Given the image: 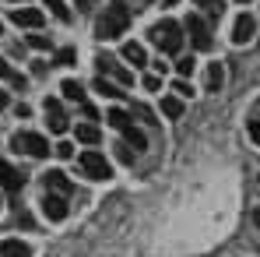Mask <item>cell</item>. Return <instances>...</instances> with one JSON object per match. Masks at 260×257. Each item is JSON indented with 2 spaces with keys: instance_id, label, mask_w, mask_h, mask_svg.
I'll return each mask as SVG.
<instances>
[{
  "instance_id": "obj_1",
  "label": "cell",
  "mask_w": 260,
  "mask_h": 257,
  "mask_svg": "<svg viewBox=\"0 0 260 257\" xmlns=\"http://www.w3.org/2000/svg\"><path fill=\"white\" fill-rule=\"evenodd\" d=\"M130 25V7L123 0H113L102 14H99V25H95V39H120Z\"/></svg>"
},
{
  "instance_id": "obj_2",
  "label": "cell",
  "mask_w": 260,
  "mask_h": 257,
  "mask_svg": "<svg viewBox=\"0 0 260 257\" xmlns=\"http://www.w3.org/2000/svg\"><path fill=\"white\" fill-rule=\"evenodd\" d=\"M151 43L162 53H179L183 49V25L173 18H162L158 25H151Z\"/></svg>"
},
{
  "instance_id": "obj_3",
  "label": "cell",
  "mask_w": 260,
  "mask_h": 257,
  "mask_svg": "<svg viewBox=\"0 0 260 257\" xmlns=\"http://www.w3.org/2000/svg\"><path fill=\"white\" fill-rule=\"evenodd\" d=\"M11 152L43 159V155H49V141H46L43 134H36V130H18V134L11 137Z\"/></svg>"
},
{
  "instance_id": "obj_4",
  "label": "cell",
  "mask_w": 260,
  "mask_h": 257,
  "mask_svg": "<svg viewBox=\"0 0 260 257\" xmlns=\"http://www.w3.org/2000/svg\"><path fill=\"white\" fill-rule=\"evenodd\" d=\"M78 169L85 173L88 180H109V176H113V166H109L106 155H99V152H85V155L78 159Z\"/></svg>"
},
{
  "instance_id": "obj_5",
  "label": "cell",
  "mask_w": 260,
  "mask_h": 257,
  "mask_svg": "<svg viewBox=\"0 0 260 257\" xmlns=\"http://www.w3.org/2000/svg\"><path fill=\"white\" fill-rule=\"evenodd\" d=\"M46 124H49V130L53 134H63V130L71 127V117H67V109H63V102L60 99H46Z\"/></svg>"
},
{
  "instance_id": "obj_6",
  "label": "cell",
  "mask_w": 260,
  "mask_h": 257,
  "mask_svg": "<svg viewBox=\"0 0 260 257\" xmlns=\"http://www.w3.org/2000/svg\"><path fill=\"white\" fill-rule=\"evenodd\" d=\"M186 32H190V43L197 46L201 53H204V49H211V28H208V21H204V18L190 14V18H186Z\"/></svg>"
},
{
  "instance_id": "obj_7",
  "label": "cell",
  "mask_w": 260,
  "mask_h": 257,
  "mask_svg": "<svg viewBox=\"0 0 260 257\" xmlns=\"http://www.w3.org/2000/svg\"><path fill=\"white\" fill-rule=\"evenodd\" d=\"M257 36V21H253V14H239L236 21H232V43H250Z\"/></svg>"
},
{
  "instance_id": "obj_8",
  "label": "cell",
  "mask_w": 260,
  "mask_h": 257,
  "mask_svg": "<svg viewBox=\"0 0 260 257\" xmlns=\"http://www.w3.org/2000/svg\"><path fill=\"white\" fill-rule=\"evenodd\" d=\"M95 64H99V71H102V74H109L113 81H123V85H130V71L123 67V64H120V60H113L109 53H102Z\"/></svg>"
},
{
  "instance_id": "obj_9",
  "label": "cell",
  "mask_w": 260,
  "mask_h": 257,
  "mask_svg": "<svg viewBox=\"0 0 260 257\" xmlns=\"http://www.w3.org/2000/svg\"><path fill=\"white\" fill-rule=\"evenodd\" d=\"M43 183H46V194H60V197H67V194H74V183L63 176L60 169H49L43 176Z\"/></svg>"
},
{
  "instance_id": "obj_10",
  "label": "cell",
  "mask_w": 260,
  "mask_h": 257,
  "mask_svg": "<svg viewBox=\"0 0 260 257\" xmlns=\"http://www.w3.org/2000/svg\"><path fill=\"white\" fill-rule=\"evenodd\" d=\"M43 212L49 215V222H63V218H67V197H60V194H46V197H43Z\"/></svg>"
},
{
  "instance_id": "obj_11",
  "label": "cell",
  "mask_w": 260,
  "mask_h": 257,
  "mask_svg": "<svg viewBox=\"0 0 260 257\" xmlns=\"http://www.w3.org/2000/svg\"><path fill=\"white\" fill-rule=\"evenodd\" d=\"M0 187L4 190H21L25 187V173H18L11 162H0Z\"/></svg>"
},
{
  "instance_id": "obj_12",
  "label": "cell",
  "mask_w": 260,
  "mask_h": 257,
  "mask_svg": "<svg viewBox=\"0 0 260 257\" xmlns=\"http://www.w3.org/2000/svg\"><path fill=\"white\" fill-rule=\"evenodd\" d=\"M11 21L21 25V28H39V25H43V11H36V7H18V11L11 14Z\"/></svg>"
},
{
  "instance_id": "obj_13",
  "label": "cell",
  "mask_w": 260,
  "mask_h": 257,
  "mask_svg": "<svg viewBox=\"0 0 260 257\" xmlns=\"http://www.w3.org/2000/svg\"><path fill=\"white\" fill-rule=\"evenodd\" d=\"M123 60H127L130 67H148V53H144V46L141 43H123Z\"/></svg>"
},
{
  "instance_id": "obj_14",
  "label": "cell",
  "mask_w": 260,
  "mask_h": 257,
  "mask_svg": "<svg viewBox=\"0 0 260 257\" xmlns=\"http://www.w3.org/2000/svg\"><path fill=\"white\" fill-rule=\"evenodd\" d=\"M0 257H32V247L25 240H4L0 243Z\"/></svg>"
},
{
  "instance_id": "obj_15",
  "label": "cell",
  "mask_w": 260,
  "mask_h": 257,
  "mask_svg": "<svg viewBox=\"0 0 260 257\" xmlns=\"http://www.w3.org/2000/svg\"><path fill=\"white\" fill-rule=\"evenodd\" d=\"M109 127H116V130H130L134 127V113H127V109H109Z\"/></svg>"
},
{
  "instance_id": "obj_16",
  "label": "cell",
  "mask_w": 260,
  "mask_h": 257,
  "mask_svg": "<svg viewBox=\"0 0 260 257\" xmlns=\"http://www.w3.org/2000/svg\"><path fill=\"white\" fill-rule=\"evenodd\" d=\"M162 117H169V120H179V117H183V99H176V95H166V99H162Z\"/></svg>"
},
{
  "instance_id": "obj_17",
  "label": "cell",
  "mask_w": 260,
  "mask_h": 257,
  "mask_svg": "<svg viewBox=\"0 0 260 257\" xmlns=\"http://www.w3.org/2000/svg\"><path fill=\"white\" fill-rule=\"evenodd\" d=\"M74 137H78L81 145H99V141H102V137H99V130H95V124H78Z\"/></svg>"
},
{
  "instance_id": "obj_18",
  "label": "cell",
  "mask_w": 260,
  "mask_h": 257,
  "mask_svg": "<svg viewBox=\"0 0 260 257\" xmlns=\"http://www.w3.org/2000/svg\"><path fill=\"white\" fill-rule=\"evenodd\" d=\"M221 85H225V71H221V64H211L208 67V92H218Z\"/></svg>"
},
{
  "instance_id": "obj_19",
  "label": "cell",
  "mask_w": 260,
  "mask_h": 257,
  "mask_svg": "<svg viewBox=\"0 0 260 257\" xmlns=\"http://www.w3.org/2000/svg\"><path fill=\"white\" fill-rule=\"evenodd\" d=\"M123 137H127L130 145H134V152H144V148H148V137H144V130L130 127V130H123Z\"/></svg>"
},
{
  "instance_id": "obj_20",
  "label": "cell",
  "mask_w": 260,
  "mask_h": 257,
  "mask_svg": "<svg viewBox=\"0 0 260 257\" xmlns=\"http://www.w3.org/2000/svg\"><path fill=\"white\" fill-rule=\"evenodd\" d=\"M95 92H99V95H106V99H120V95H123L120 88H116V85H109L106 78H99V81H95Z\"/></svg>"
},
{
  "instance_id": "obj_21",
  "label": "cell",
  "mask_w": 260,
  "mask_h": 257,
  "mask_svg": "<svg viewBox=\"0 0 260 257\" xmlns=\"http://www.w3.org/2000/svg\"><path fill=\"white\" fill-rule=\"evenodd\" d=\"M46 7H49V11H53L60 21H71V7H67L63 0H46Z\"/></svg>"
},
{
  "instance_id": "obj_22",
  "label": "cell",
  "mask_w": 260,
  "mask_h": 257,
  "mask_svg": "<svg viewBox=\"0 0 260 257\" xmlns=\"http://www.w3.org/2000/svg\"><path fill=\"white\" fill-rule=\"evenodd\" d=\"M63 95L81 102V95H85V85H81V81H63Z\"/></svg>"
},
{
  "instance_id": "obj_23",
  "label": "cell",
  "mask_w": 260,
  "mask_h": 257,
  "mask_svg": "<svg viewBox=\"0 0 260 257\" xmlns=\"http://www.w3.org/2000/svg\"><path fill=\"white\" fill-rule=\"evenodd\" d=\"M193 67H197V64H193V56H179V60H176L179 78H190V74H193Z\"/></svg>"
},
{
  "instance_id": "obj_24",
  "label": "cell",
  "mask_w": 260,
  "mask_h": 257,
  "mask_svg": "<svg viewBox=\"0 0 260 257\" xmlns=\"http://www.w3.org/2000/svg\"><path fill=\"white\" fill-rule=\"evenodd\" d=\"M197 4H201L211 18H221V11H225V4H221V0H197Z\"/></svg>"
},
{
  "instance_id": "obj_25",
  "label": "cell",
  "mask_w": 260,
  "mask_h": 257,
  "mask_svg": "<svg viewBox=\"0 0 260 257\" xmlns=\"http://www.w3.org/2000/svg\"><path fill=\"white\" fill-rule=\"evenodd\" d=\"M246 134H250V141L260 148V117H253V120H246Z\"/></svg>"
},
{
  "instance_id": "obj_26",
  "label": "cell",
  "mask_w": 260,
  "mask_h": 257,
  "mask_svg": "<svg viewBox=\"0 0 260 257\" xmlns=\"http://www.w3.org/2000/svg\"><path fill=\"white\" fill-rule=\"evenodd\" d=\"M134 113H137L141 120H148V124H158V120H155V113H151V109H148L144 102H137V106H134Z\"/></svg>"
},
{
  "instance_id": "obj_27",
  "label": "cell",
  "mask_w": 260,
  "mask_h": 257,
  "mask_svg": "<svg viewBox=\"0 0 260 257\" xmlns=\"http://www.w3.org/2000/svg\"><path fill=\"white\" fill-rule=\"evenodd\" d=\"M116 159H120V162H127V166H134V152H130L127 145H116Z\"/></svg>"
},
{
  "instance_id": "obj_28",
  "label": "cell",
  "mask_w": 260,
  "mask_h": 257,
  "mask_svg": "<svg viewBox=\"0 0 260 257\" xmlns=\"http://www.w3.org/2000/svg\"><path fill=\"white\" fill-rule=\"evenodd\" d=\"M14 225H21V229H36V218H32L28 212H21L18 218H14Z\"/></svg>"
},
{
  "instance_id": "obj_29",
  "label": "cell",
  "mask_w": 260,
  "mask_h": 257,
  "mask_svg": "<svg viewBox=\"0 0 260 257\" xmlns=\"http://www.w3.org/2000/svg\"><path fill=\"white\" fill-rule=\"evenodd\" d=\"M173 88H176V99H183V95H193L190 81H173Z\"/></svg>"
},
{
  "instance_id": "obj_30",
  "label": "cell",
  "mask_w": 260,
  "mask_h": 257,
  "mask_svg": "<svg viewBox=\"0 0 260 257\" xmlns=\"http://www.w3.org/2000/svg\"><path fill=\"white\" fill-rule=\"evenodd\" d=\"M56 155H60V159H71V155H74V145H71V141H60V145H56Z\"/></svg>"
},
{
  "instance_id": "obj_31",
  "label": "cell",
  "mask_w": 260,
  "mask_h": 257,
  "mask_svg": "<svg viewBox=\"0 0 260 257\" xmlns=\"http://www.w3.org/2000/svg\"><path fill=\"white\" fill-rule=\"evenodd\" d=\"M28 46L32 49H49V39L46 36H28Z\"/></svg>"
},
{
  "instance_id": "obj_32",
  "label": "cell",
  "mask_w": 260,
  "mask_h": 257,
  "mask_svg": "<svg viewBox=\"0 0 260 257\" xmlns=\"http://www.w3.org/2000/svg\"><path fill=\"white\" fill-rule=\"evenodd\" d=\"M144 88H148V92H158V88H162V78H158V74H148V78H144Z\"/></svg>"
},
{
  "instance_id": "obj_33",
  "label": "cell",
  "mask_w": 260,
  "mask_h": 257,
  "mask_svg": "<svg viewBox=\"0 0 260 257\" xmlns=\"http://www.w3.org/2000/svg\"><path fill=\"white\" fill-rule=\"evenodd\" d=\"M56 64H74V49H60L56 53Z\"/></svg>"
},
{
  "instance_id": "obj_34",
  "label": "cell",
  "mask_w": 260,
  "mask_h": 257,
  "mask_svg": "<svg viewBox=\"0 0 260 257\" xmlns=\"http://www.w3.org/2000/svg\"><path fill=\"white\" fill-rule=\"evenodd\" d=\"M81 113H85L88 120H99V109H95L91 102H81Z\"/></svg>"
},
{
  "instance_id": "obj_35",
  "label": "cell",
  "mask_w": 260,
  "mask_h": 257,
  "mask_svg": "<svg viewBox=\"0 0 260 257\" xmlns=\"http://www.w3.org/2000/svg\"><path fill=\"white\" fill-rule=\"evenodd\" d=\"M0 78H7V81L14 78V71H11V64H7V60H0Z\"/></svg>"
},
{
  "instance_id": "obj_36",
  "label": "cell",
  "mask_w": 260,
  "mask_h": 257,
  "mask_svg": "<svg viewBox=\"0 0 260 257\" xmlns=\"http://www.w3.org/2000/svg\"><path fill=\"white\" fill-rule=\"evenodd\" d=\"M250 218H253V225L260 229V208H253V215H250Z\"/></svg>"
},
{
  "instance_id": "obj_37",
  "label": "cell",
  "mask_w": 260,
  "mask_h": 257,
  "mask_svg": "<svg viewBox=\"0 0 260 257\" xmlns=\"http://www.w3.org/2000/svg\"><path fill=\"white\" fill-rule=\"evenodd\" d=\"M74 4H78L81 11H88V7H91V0H74Z\"/></svg>"
},
{
  "instance_id": "obj_38",
  "label": "cell",
  "mask_w": 260,
  "mask_h": 257,
  "mask_svg": "<svg viewBox=\"0 0 260 257\" xmlns=\"http://www.w3.org/2000/svg\"><path fill=\"white\" fill-rule=\"evenodd\" d=\"M4 106H7V92L0 88V109H4Z\"/></svg>"
},
{
  "instance_id": "obj_39",
  "label": "cell",
  "mask_w": 260,
  "mask_h": 257,
  "mask_svg": "<svg viewBox=\"0 0 260 257\" xmlns=\"http://www.w3.org/2000/svg\"><path fill=\"white\" fill-rule=\"evenodd\" d=\"M11 4H28V0H11Z\"/></svg>"
},
{
  "instance_id": "obj_40",
  "label": "cell",
  "mask_w": 260,
  "mask_h": 257,
  "mask_svg": "<svg viewBox=\"0 0 260 257\" xmlns=\"http://www.w3.org/2000/svg\"><path fill=\"white\" fill-rule=\"evenodd\" d=\"M162 4H176V0H162Z\"/></svg>"
},
{
  "instance_id": "obj_41",
  "label": "cell",
  "mask_w": 260,
  "mask_h": 257,
  "mask_svg": "<svg viewBox=\"0 0 260 257\" xmlns=\"http://www.w3.org/2000/svg\"><path fill=\"white\" fill-rule=\"evenodd\" d=\"M0 208H4V197H0Z\"/></svg>"
},
{
  "instance_id": "obj_42",
  "label": "cell",
  "mask_w": 260,
  "mask_h": 257,
  "mask_svg": "<svg viewBox=\"0 0 260 257\" xmlns=\"http://www.w3.org/2000/svg\"><path fill=\"white\" fill-rule=\"evenodd\" d=\"M239 4H246V0H239Z\"/></svg>"
},
{
  "instance_id": "obj_43",
  "label": "cell",
  "mask_w": 260,
  "mask_h": 257,
  "mask_svg": "<svg viewBox=\"0 0 260 257\" xmlns=\"http://www.w3.org/2000/svg\"><path fill=\"white\" fill-rule=\"evenodd\" d=\"M257 183H260V176H257Z\"/></svg>"
},
{
  "instance_id": "obj_44",
  "label": "cell",
  "mask_w": 260,
  "mask_h": 257,
  "mask_svg": "<svg viewBox=\"0 0 260 257\" xmlns=\"http://www.w3.org/2000/svg\"><path fill=\"white\" fill-rule=\"evenodd\" d=\"M0 32H4V28H0Z\"/></svg>"
}]
</instances>
